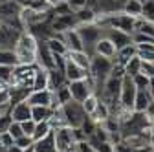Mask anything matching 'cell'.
I'll use <instances>...</instances> for the list:
<instances>
[{
	"instance_id": "cell-1",
	"label": "cell",
	"mask_w": 154,
	"mask_h": 152,
	"mask_svg": "<svg viewBox=\"0 0 154 152\" xmlns=\"http://www.w3.org/2000/svg\"><path fill=\"white\" fill-rule=\"evenodd\" d=\"M38 44L41 41L31 33V31H22L20 39L15 46V55L18 64H37L38 61Z\"/></svg>"
},
{
	"instance_id": "cell-2",
	"label": "cell",
	"mask_w": 154,
	"mask_h": 152,
	"mask_svg": "<svg viewBox=\"0 0 154 152\" xmlns=\"http://www.w3.org/2000/svg\"><path fill=\"white\" fill-rule=\"evenodd\" d=\"M112 68H114V61L112 59H106V57H101V55H92L88 73H90V79L94 81L95 93H97L99 90L103 92V84L110 77Z\"/></svg>"
},
{
	"instance_id": "cell-3",
	"label": "cell",
	"mask_w": 154,
	"mask_h": 152,
	"mask_svg": "<svg viewBox=\"0 0 154 152\" xmlns=\"http://www.w3.org/2000/svg\"><path fill=\"white\" fill-rule=\"evenodd\" d=\"M77 31H79V35H81L85 51L92 57L94 51H95V44H97L101 41V37H103V28L97 22H92V24H81V26H77Z\"/></svg>"
},
{
	"instance_id": "cell-4",
	"label": "cell",
	"mask_w": 154,
	"mask_h": 152,
	"mask_svg": "<svg viewBox=\"0 0 154 152\" xmlns=\"http://www.w3.org/2000/svg\"><path fill=\"white\" fill-rule=\"evenodd\" d=\"M61 112H63V116H64L66 125L72 126V128H81L83 123H85L86 117H88V114L85 112L83 105L77 103V101H73V99L68 101L66 105H63V106H61Z\"/></svg>"
},
{
	"instance_id": "cell-5",
	"label": "cell",
	"mask_w": 154,
	"mask_h": 152,
	"mask_svg": "<svg viewBox=\"0 0 154 152\" xmlns=\"http://www.w3.org/2000/svg\"><path fill=\"white\" fill-rule=\"evenodd\" d=\"M53 136H55L57 152H72L75 148L77 141H75L72 126H57V128H53Z\"/></svg>"
},
{
	"instance_id": "cell-6",
	"label": "cell",
	"mask_w": 154,
	"mask_h": 152,
	"mask_svg": "<svg viewBox=\"0 0 154 152\" xmlns=\"http://www.w3.org/2000/svg\"><path fill=\"white\" fill-rule=\"evenodd\" d=\"M70 86V92H72V99L77 101V103H83L88 96L95 93V86H94V81L88 77V79H81V81H73V83H68Z\"/></svg>"
},
{
	"instance_id": "cell-7",
	"label": "cell",
	"mask_w": 154,
	"mask_h": 152,
	"mask_svg": "<svg viewBox=\"0 0 154 152\" xmlns=\"http://www.w3.org/2000/svg\"><path fill=\"white\" fill-rule=\"evenodd\" d=\"M136 93H138V88L134 84L132 77H127L123 79V86H121V96H119V105L123 110H130L134 112V101H136Z\"/></svg>"
},
{
	"instance_id": "cell-8",
	"label": "cell",
	"mask_w": 154,
	"mask_h": 152,
	"mask_svg": "<svg viewBox=\"0 0 154 152\" xmlns=\"http://www.w3.org/2000/svg\"><path fill=\"white\" fill-rule=\"evenodd\" d=\"M28 103L31 106H53L59 108L55 101V92L46 88V90H31L28 96Z\"/></svg>"
},
{
	"instance_id": "cell-9",
	"label": "cell",
	"mask_w": 154,
	"mask_h": 152,
	"mask_svg": "<svg viewBox=\"0 0 154 152\" xmlns=\"http://www.w3.org/2000/svg\"><path fill=\"white\" fill-rule=\"evenodd\" d=\"M22 35V29H17L13 26H8L2 22V26H0V48L4 50H15L18 39H20Z\"/></svg>"
},
{
	"instance_id": "cell-10",
	"label": "cell",
	"mask_w": 154,
	"mask_h": 152,
	"mask_svg": "<svg viewBox=\"0 0 154 152\" xmlns=\"http://www.w3.org/2000/svg\"><path fill=\"white\" fill-rule=\"evenodd\" d=\"M79 26L75 18V11L73 13H68V15H53L51 18V29L53 33H64L68 29H73Z\"/></svg>"
},
{
	"instance_id": "cell-11",
	"label": "cell",
	"mask_w": 154,
	"mask_h": 152,
	"mask_svg": "<svg viewBox=\"0 0 154 152\" xmlns=\"http://www.w3.org/2000/svg\"><path fill=\"white\" fill-rule=\"evenodd\" d=\"M103 35L108 37V39L116 44V48H118V50H121V48L132 44V35H128V33H125V31H121V29L110 28V26L103 28Z\"/></svg>"
},
{
	"instance_id": "cell-12",
	"label": "cell",
	"mask_w": 154,
	"mask_h": 152,
	"mask_svg": "<svg viewBox=\"0 0 154 152\" xmlns=\"http://www.w3.org/2000/svg\"><path fill=\"white\" fill-rule=\"evenodd\" d=\"M64 75H66L68 83H73V81H81V79H88V77H90L88 70L81 68L79 64H75L72 59H68V57H66V64H64Z\"/></svg>"
},
{
	"instance_id": "cell-13",
	"label": "cell",
	"mask_w": 154,
	"mask_h": 152,
	"mask_svg": "<svg viewBox=\"0 0 154 152\" xmlns=\"http://www.w3.org/2000/svg\"><path fill=\"white\" fill-rule=\"evenodd\" d=\"M11 119L17 123H24V121L31 119V105L28 103V99L18 101L11 106Z\"/></svg>"
},
{
	"instance_id": "cell-14",
	"label": "cell",
	"mask_w": 154,
	"mask_h": 152,
	"mask_svg": "<svg viewBox=\"0 0 154 152\" xmlns=\"http://www.w3.org/2000/svg\"><path fill=\"white\" fill-rule=\"evenodd\" d=\"M59 35L64 41V44L68 46V51H85V46H83V41H81V35L77 31V28L68 29V31L59 33Z\"/></svg>"
},
{
	"instance_id": "cell-15",
	"label": "cell",
	"mask_w": 154,
	"mask_h": 152,
	"mask_svg": "<svg viewBox=\"0 0 154 152\" xmlns=\"http://www.w3.org/2000/svg\"><path fill=\"white\" fill-rule=\"evenodd\" d=\"M94 55H101V57H106V59H116V55H118V48H116V44L108 39V37H101V41L95 44V51Z\"/></svg>"
},
{
	"instance_id": "cell-16",
	"label": "cell",
	"mask_w": 154,
	"mask_h": 152,
	"mask_svg": "<svg viewBox=\"0 0 154 152\" xmlns=\"http://www.w3.org/2000/svg\"><path fill=\"white\" fill-rule=\"evenodd\" d=\"M127 0H97V13L99 15H114L121 13Z\"/></svg>"
},
{
	"instance_id": "cell-17",
	"label": "cell",
	"mask_w": 154,
	"mask_h": 152,
	"mask_svg": "<svg viewBox=\"0 0 154 152\" xmlns=\"http://www.w3.org/2000/svg\"><path fill=\"white\" fill-rule=\"evenodd\" d=\"M33 152H57V147H55V136H53V130L42 139H37L31 147Z\"/></svg>"
},
{
	"instance_id": "cell-18",
	"label": "cell",
	"mask_w": 154,
	"mask_h": 152,
	"mask_svg": "<svg viewBox=\"0 0 154 152\" xmlns=\"http://www.w3.org/2000/svg\"><path fill=\"white\" fill-rule=\"evenodd\" d=\"M46 88H50V70L37 66L33 77V90H46Z\"/></svg>"
},
{
	"instance_id": "cell-19",
	"label": "cell",
	"mask_w": 154,
	"mask_h": 152,
	"mask_svg": "<svg viewBox=\"0 0 154 152\" xmlns=\"http://www.w3.org/2000/svg\"><path fill=\"white\" fill-rule=\"evenodd\" d=\"M46 46L50 48V51L53 55H68V46L64 44V41L61 39V35L59 33H55L53 37H50V39L46 41Z\"/></svg>"
},
{
	"instance_id": "cell-20",
	"label": "cell",
	"mask_w": 154,
	"mask_h": 152,
	"mask_svg": "<svg viewBox=\"0 0 154 152\" xmlns=\"http://www.w3.org/2000/svg\"><path fill=\"white\" fill-rule=\"evenodd\" d=\"M138 55V46L136 44H128V46H125V48H121V50H118V55H116V59H114V62H118V64H121V66H125L130 59H134V57Z\"/></svg>"
},
{
	"instance_id": "cell-21",
	"label": "cell",
	"mask_w": 154,
	"mask_h": 152,
	"mask_svg": "<svg viewBox=\"0 0 154 152\" xmlns=\"http://www.w3.org/2000/svg\"><path fill=\"white\" fill-rule=\"evenodd\" d=\"M55 114L53 106H31V119L41 123V121H50Z\"/></svg>"
},
{
	"instance_id": "cell-22",
	"label": "cell",
	"mask_w": 154,
	"mask_h": 152,
	"mask_svg": "<svg viewBox=\"0 0 154 152\" xmlns=\"http://www.w3.org/2000/svg\"><path fill=\"white\" fill-rule=\"evenodd\" d=\"M152 96L149 93V90H138L136 93V101H134V112H147V108L152 103Z\"/></svg>"
},
{
	"instance_id": "cell-23",
	"label": "cell",
	"mask_w": 154,
	"mask_h": 152,
	"mask_svg": "<svg viewBox=\"0 0 154 152\" xmlns=\"http://www.w3.org/2000/svg\"><path fill=\"white\" fill-rule=\"evenodd\" d=\"M68 59H72L75 64H79L81 68L85 70H90V61H92V57L86 53V51H68Z\"/></svg>"
},
{
	"instance_id": "cell-24",
	"label": "cell",
	"mask_w": 154,
	"mask_h": 152,
	"mask_svg": "<svg viewBox=\"0 0 154 152\" xmlns=\"http://www.w3.org/2000/svg\"><path fill=\"white\" fill-rule=\"evenodd\" d=\"M123 13L134 17V18H140L143 15V2L141 0H127L125 2V8H123Z\"/></svg>"
},
{
	"instance_id": "cell-25",
	"label": "cell",
	"mask_w": 154,
	"mask_h": 152,
	"mask_svg": "<svg viewBox=\"0 0 154 152\" xmlns=\"http://www.w3.org/2000/svg\"><path fill=\"white\" fill-rule=\"evenodd\" d=\"M141 66H143V61L136 55L134 59H130L125 64V75H127V77H136L138 73H141Z\"/></svg>"
},
{
	"instance_id": "cell-26",
	"label": "cell",
	"mask_w": 154,
	"mask_h": 152,
	"mask_svg": "<svg viewBox=\"0 0 154 152\" xmlns=\"http://www.w3.org/2000/svg\"><path fill=\"white\" fill-rule=\"evenodd\" d=\"M138 57L143 62H154V44H140Z\"/></svg>"
},
{
	"instance_id": "cell-27",
	"label": "cell",
	"mask_w": 154,
	"mask_h": 152,
	"mask_svg": "<svg viewBox=\"0 0 154 152\" xmlns=\"http://www.w3.org/2000/svg\"><path fill=\"white\" fill-rule=\"evenodd\" d=\"M0 64H6V66H17L18 61H17L15 50H4V48H0Z\"/></svg>"
},
{
	"instance_id": "cell-28",
	"label": "cell",
	"mask_w": 154,
	"mask_h": 152,
	"mask_svg": "<svg viewBox=\"0 0 154 152\" xmlns=\"http://www.w3.org/2000/svg\"><path fill=\"white\" fill-rule=\"evenodd\" d=\"M53 130V126H51V123L50 121H41V123H37V128H35V134H33V141H37V139H42V138H46L50 132Z\"/></svg>"
},
{
	"instance_id": "cell-29",
	"label": "cell",
	"mask_w": 154,
	"mask_h": 152,
	"mask_svg": "<svg viewBox=\"0 0 154 152\" xmlns=\"http://www.w3.org/2000/svg\"><path fill=\"white\" fill-rule=\"evenodd\" d=\"M81 105H83V108H85V112L88 114V116H92V114L95 112V108H97V105H99V96L97 93H92V96H88Z\"/></svg>"
},
{
	"instance_id": "cell-30",
	"label": "cell",
	"mask_w": 154,
	"mask_h": 152,
	"mask_svg": "<svg viewBox=\"0 0 154 152\" xmlns=\"http://www.w3.org/2000/svg\"><path fill=\"white\" fill-rule=\"evenodd\" d=\"M13 70H15V66H6V64H0V81L6 83L8 86H9L11 79H13Z\"/></svg>"
},
{
	"instance_id": "cell-31",
	"label": "cell",
	"mask_w": 154,
	"mask_h": 152,
	"mask_svg": "<svg viewBox=\"0 0 154 152\" xmlns=\"http://www.w3.org/2000/svg\"><path fill=\"white\" fill-rule=\"evenodd\" d=\"M132 81H134V84H136L138 90H147V88H149V81H150V77L141 71V73L136 75V77H132Z\"/></svg>"
},
{
	"instance_id": "cell-32",
	"label": "cell",
	"mask_w": 154,
	"mask_h": 152,
	"mask_svg": "<svg viewBox=\"0 0 154 152\" xmlns=\"http://www.w3.org/2000/svg\"><path fill=\"white\" fill-rule=\"evenodd\" d=\"M141 18H145V20H149V22H154V0H149V2L143 4Z\"/></svg>"
},
{
	"instance_id": "cell-33",
	"label": "cell",
	"mask_w": 154,
	"mask_h": 152,
	"mask_svg": "<svg viewBox=\"0 0 154 152\" xmlns=\"http://www.w3.org/2000/svg\"><path fill=\"white\" fill-rule=\"evenodd\" d=\"M8 132L15 138V139H18V138H22V136H26L24 134V130H22V125L20 123H17V121H13L11 125H9V128H8Z\"/></svg>"
},
{
	"instance_id": "cell-34",
	"label": "cell",
	"mask_w": 154,
	"mask_h": 152,
	"mask_svg": "<svg viewBox=\"0 0 154 152\" xmlns=\"http://www.w3.org/2000/svg\"><path fill=\"white\" fill-rule=\"evenodd\" d=\"M75 152H94L95 148H94V145L88 141V139H83V141H77L75 143V148H73Z\"/></svg>"
},
{
	"instance_id": "cell-35",
	"label": "cell",
	"mask_w": 154,
	"mask_h": 152,
	"mask_svg": "<svg viewBox=\"0 0 154 152\" xmlns=\"http://www.w3.org/2000/svg\"><path fill=\"white\" fill-rule=\"evenodd\" d=\"M33 138H29V136H22V138H18V139H15V145L17 147H20V148H24V150H29L31 147H33Z\"/></svg>"
},
{
	"instance_id": "cell-36",
	"label": "cell",
	"mask_w": 154,
	"mask_h": 152,
	"mask_svg": "<svg viewBox=\"0 0 154 152\" xmlns=\"http://www.w3.org/2000/svg\"><path fill=\"white\" fill-rule=\"evenodd\" d=\"M20 125H22L24 134H26V136H29V138H33V134H35V128H37V121H33V119H28V121H24V123H20Z\"/></svg>"
},
{
	"instance_id": "cell-37",
	"label": "cell",
	"mask_w": 154,
	"mask_h": 152,
	"mask_svg": "<svg viewBox=\"0 0 154 152\" xmlns=\"http://www.w3.org/2000/svg\"><path fill=\"white\" fill-rule=\"evenodd\" d=\"M6 105H13L11 101V92H9V86L0 90V106H6Z\"/></svg>"
},
{
	"instance_id": "cell-38",
	"label": "cell",
	"mask_w": 154,
	"mask_h": 152,
	"mask_svg": "<svg viewBox=\"0 0 154 152\" xmlns=\"http://www.w3.org/2000/svg\"><path fill=\"white\" fill-rule=\"evenodd\" d=\"M0 141H2V145H4L6 148H9V147H13V145H15V138H13V136L9 134L8 130L0 134Z\"/></svg>"
},
{
	"instance_id": "cell-39",
	"label": "cell",
	"mask_w": 154,
	"mask_h": 152,
	"mask_svg": "<svg viewBox=\"0 0 154 152\" xmlns=\"http://www.w3.org/2000/svg\"><path fill=\"white\" fill-rule=\"evenodd\" d=\"M141 71L145 75H149V77H154V62H143Z\"/></svg>"
},
{
	"instance_id": "cell-40",
	"label": "cell",
	"mask_w": 154,
	"mask_h": 152,
	"mask_svg": "<svg viewBox=\"0 0 154 152\" xmlns=\"http://www.w3.org/2000/svg\"><path fill=\"white\" fill-rule=\"evenodd\" d=\"M6 152H28V150H24V148H20V147H17V145H13V147L6 148Z\"/></svg>"
},
{
	"instance_id": "cell-41",
	"label": "cell",
	"mask_w": 154,
	"mask_h": 152,
	"mask_svg": "<svg viewBox=\"0 0 154 152\" xmlns=\"http://www.w3.org/2000/svg\"><path fill=\"white\" fill-rule=\"evenodd\" d=\"M149 93H150V96H152V99H154V77H150V81H149Z\"/></svg>"
},
{
	"instance_id": "cell-42",
	"label": "cell",
	"mask_w": 154,
	"mask_h": 152,
	"mask_svg": "<svg viewBox=\"0 0 154 152\" xmlns=\"http://www.w3.org/2000/svg\"><path fill=\"white\" fill-rule=\"evenodd\" d=\"M48 2H50V4H51L53 8H55L57 4H61V2H68V0H48Z\"/></svg>"
},
{
	"instance_id": "cell-43",
	"label": "cell",
	"mask_w": 154,
	"mask_h": 152,
	"mask_svg": "<svg viewBox=\"0 0 154 152\" xmlns=\"http://www.w3.org/2000/svg\"><path fill=\"white\" fill-rule=\"evenodd\" d=\"M141 2H143V4H145V2H149V0H141Z\"/></svg>"
},
{
	"instance_id": "cell-44",
	"label": "cell",
	"mask_w": 154,
	"mask_h": 152,
	"mask_svg": "<svg viewBox=\"0 0 154 152\" xmlns=\"http://www.w3.org/2000/svg\"><path fill=\"white\" fill-rule=\"evenodd\" d=\"M0 26H2V20H0Z\"/></svg>"
},
{
	"instance_id": "cell-45",
	"label": "cell",
	"mask_w": 154,
	"mask_h": 152,
	"mask_svg": "<svg viewBox=\"0 0 154 152\" xmlns=\"http://www.w3.org/2000/svg\"><path fill=\"white\" fill-rule=\"evenodd\" d=\"M94 152H97V150H94Z\"/></svg>"
}]
</instances>
